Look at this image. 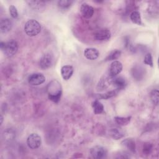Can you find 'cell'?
<instances>
[{"label": "cell", "mask_w": 159, "mask_h": 159, "mask_svg": "<svg viewBox=\"0 0 159 159\" xmlns=\"http://www.w3.org/2000/svg\"><path fill=\"white\" fill-rule=\"evenodd\" d=\"M118 91H119V90L116 89L114 90L108 91V92H107L106 93H104V94H98V98H100V99H109V98L115 96L118 93Z\"/></svg>", "instance_id": "24"}, {"label": "cell", "mask_w": 159, "mask_h": 159, "mask_svg": "<svg viewBox=\"0 0 159 159\" xmlns=\"http://www.w3.org/2000/svg\"><path fill=\"white\" fill-rule=\"evenodd\" d=\"M73 1L71 0H61L58 1V6L61 9H67L70 7L73 3Z\"/></svg>", "instance_id": "25"}, {"label": "cell", "mask_w": 159, "mask_h": 159, "mask_svg": "<svg viewBox=\"0 0 159 159\" xmlns=\"http://www.w3.org/2000/svg\"><path fill=\"white\" fill-rule=\"evenodd\" d=\"M12 27V22L8 18L1 19L0 22V30L2 33H7L9 32Z\"/></svg>", "instance_id": "12"}, {"label": "cell", "mask_w": 159, "mask_h": 159, "mask_svg": "<svg viewBox=\"0 0 159 159\" xmlns=\"http://www.w3.org/2000/svg\"><path fill=\"white\" fill-rule=\"evenodd\" d=\"M130 19L133 23L139 25H143L140 13L139 11H132L130 14Z\"/></svg>", "instance_id": "17"}, {"label": "cell", "mask_w": 159, "mask_h": 159, "mask_svg": "<svg viewBox=\"0 0 159 159\" xmlns=\"http://www.w3.org/2000/svg\"><path fill=\"white\" fill-rule=\"evenodd\" d=\"M80 11L83 17L86 19L91 18L93 16L94 12V8L91 6L86 2H83L81 4Z\"/></svg>", "instance_id": "10"}, {"label": "cell", "mask_w": 159, "mask_h": 159, "mask_svg": "<svg viewBox=\"0 0 159 159\" xmlns=\"http://www.w3.org/2000/svg\"><path fill=\"white\" fill-rule=\"evenodd\" d=\"M9 11L11 16L12 18L16 19V18H17L18 17V12H17V8L14 5H11L9 6Z\"/></svg>", "instance_id": "29"}, {"label": "cell", "mask_w": 159, "mask_h": 159, "mask_svg": "<svg viewBox=\"0 0 159 159\" xmlns=\"http://www.w3.org/2000/svg\"><path fill=\"white\" fill-rule=\"evenodd\" d=\"M111 137L114 140H119L124 136V134L120 129L113 128L109 130Z\"/></svg>", "instance_id": "18"}, {"label": "cell", "mask_w": 159, "mask_h": 159, "mask_svg": "<svg viewBox=\"0 0 159 159\" xmlns=\"http://www.w3.org/2000/svg\"><path fill=\"white\" fill-rule=\"evenodd\" d=\"M2 120H3V117H2V115H1V124L2 123Z\"/></svg>", "instance_id": "30"}, {"label": "cell", "mask_w": 159, "mask_h": 159, "mask_svg": "<svg viewBox=\"0 0 159 159\" xmlns=\"http://www.w3.org/2000/svg\"><path fill=\"white\" fill-rule=\"evenodd\" d=\"M114 120L120 126H125L129 124L131 120V116L127 117H114Z\"/></svg>", "instance_id": "20"}, {"label": "cell", "mask_w": 159, "mask_h": 159, "mask_svg": "<svg viewBox=\"0 0 159 159\" xmlns=\"http://www.w3.org/2000/svg\"><path fill=\"white\" fill-rule=\"evenodd\" d=\"M143 63L147 65H149L151 67L153 66V58L152 54L150 53H148L145 55Z\"/></svg>", "instance_id": "28"}, {"label": "cell", "mask_w": 159, "mask_h": 159, "mask_svg": "<svg viewBox=\"0 0 159 159\" xmlns=\"http://www.w3.org/2000/svg\"><path fill=\"white\" fill-rule=\"evenodd\" d=\"M111 84H114L116 86V89L119 91L125 87L127 83L125 78L122 76H115L112 78Z\"/></svg>", "instance_id": "15"}, {"label": "cell", "mask_w": 159, "mask_h": 159, "mask_svg": "<svg viewBox=\"0 0 159 159\" xmlns=\"http://www.w3.org/2000/svg\"><path fill=\"white\" fill-rule=\"evenodd\" d=\"M27 2L30 7L35 10H40L45 5V1H28Z\"/></svg>", "instance_id": "19"}, {"label": "cell", "mask_w": 159, "mask_h": 159, "mask_svg": "<svg viewBox=\"0 0 159 159\" xmlns=\"http://www.w3.org/2000/svg\"><path fill=\"white\" fill-rule=\"evenodd\" d=\"M74 69L71 65H64L61 68V75L63 80H69L73 74Z\"/></svg>", "instance_id": "14"}, {"label": "cell", "mask_w": 159, "mask_h": 159, "mask_svg": "<svg viewBox=\"0 0 159 159\" xmlns=\"http://www.w3.org/2000/svg\"><path fill=\"white\" fill-rule=\"evenodd\" d=\"M90 153L93 158L101 159L106 157L107 154V150L101 145H95L90 149Z\"/></svg>", "instance_id": "6"}, {"label": "cell", "mask_w": 159, "mask_h": 159, "mask_svg": "<svg viewBox=\"0 0 159 159\" xmlns=\"http://www.w3.org/2000/svg\"><path fill=\"white\" fill-rule=\"evenodd\" d=\"M48 99L53 102H58L62 95V89L60 83L56 80L51 81L47 86Z\"/></svg>", "instance_id": "1"}, {"label": "cell", "mask_w": 159, "mask_h": 159, "mask_svg": "<svg viewBox=\"0 0 159 159\" xmlns=\"http://www.w3.org/2000/svg\"><path fill=\"white\" fill-rule=\"evenodd\" d=\"M112 79V78H111L108 73L107 75H104L99 80V81L97 84L96 88L98 89V90L102 91V90L106 89L110 85V84H111Z\"/></svg>", "instance_id": "11"}, {"label": "cell", "mask_w": 159, "mask_h": 159, "mask_svg": "<svg viewBox=\"0 0 159 159\" xmlns=\"http://www.w3.org/2000/svg\"><path fill=\"white\" fill-rule=\"evenodd\" d=\"M1 50L8 57L14 56L17 52L18 43L15 40H10L6 42H1L0 43Z\"/></svg>", "instance_id": "2"}, {"label": "cell", "mask_w": 159, "mask_h": 159, "mask_svg": "<svg viewBox=\"0 0 159 159\" xmlns=\"http://www.w3.org/2000/svg\"><path fill=\"white\" fill-rule=\"evenodd\" d=\"M120 55H121V51L117 49H115L109 53V54L105 58V61L115 60L118 58H119Z\"/></svg>", "instance_id": "22"}, {"label": "cell", "mask_w": 159, "mask_h": 159, "mask_svg": "<svg viewBox=\"0 0 159 159\" xmlns=\"http://www.w3.org/2000/svg\"><path fill=\"white\" fill-rule=\"evenodd\" d=\"M92 107L94 114H101L104 111V106L98 100H95L92 102Z\"/></svg>", "instance_id": "21"}, {"label": "cell", "mask_w": 159, "mask_h": 159, "mask_svg": "<svg viewBox=\"0 0 159 159\" xmlns=\"http://www.w3.org/2000/svg\"><path fill=\"white\" fill-rule=\"evenodd\" d=\"M93 37L97 41H107L111 39V32L108 29H101L94 33Z\"/></svg>", "instance_id": "5"}, {"label": "cell", "mask_w": 159, "mask_h": 159, "mask_svg": "<svg viewBox=\"0 0 159 159\" xmlns=\"http://www.w3.org/2000/svg\"><path fill=\"white\" fill-rule=\"evenodd\" d=\"M24 29L25 34L28 36L34 37L40 32L41 25L37 20L30 19L25 22Z\"/></svg>", "instance_id": "3"}, {"label": "cell", "mask_w": 159, "mask_h": 159, "mask_svg": "<svg viewBox=\"0 0 159 159\" xmlns=\"http://www.w3.org/2000/svg\"><path fill=\"white\" fill-rule=\"evenodd\" d=\"M99 55V51L95 48H87L84 51V56L88 60H94Z\"/></svg>", "instance_id": "13"}, {"label": "cell", "mask_w": 159, "mask_h": 159, "mask_svg": "<svg viewBox=\"0 0 159 159\" xmlns=\"http://www.w3.org/2000/svg\"><path fill=\"white\" fill-rule=\"evenodd\" d=\"M121 145L125 147L127 149H128L131 152H135V143L134 139L131 138H128L123 140L121 142Z\"/></svg>", "instance_id": "16"}, {"label": "cell", "mask_w": 159, "mask_h": 159, "mask_svg": "<svg viewBox=\"0 0 159 159\" xmlns=\"http://www.w3.org/2000/svg\"><path fill=\"white\" fill-rule=\"evenodd\" d=\"M42 143V140L40 135L37 134H31L27 139V146L30 149L38 148Z\"/></svg>", "instance_id": "4"}, {"label": "cell", "mask_w": 159, "mask_h": 159, "mask_svg": "<svg viewBox=\"0 0 159 159\" xmlns=\"http://www.w3.org/2000/svg\"><path fill=\"white\" fill-rule=\"evenodd\" d=\"M3 135L4 137V139H6V140H13L16 137L15 132L12 129H6L4 131Z\"/></svg>", "instance_id": "26"}, {"label": "cell", "mask_w": 159, "mask_h": 159, "mask_svg": "<svg viewBox=\"0 0 159 159\" xmlns=\"http://www.w3.org/2000/svg\"><path fill=\"white\" fill-rule=\"evenodd\" d=\"M150 99L153 104L155 105H158L159 101V92L158 89H153L150 93Z\"/></svg>", "instance_id": "23"}, {"label": "cell", "mask_w": 159, "mask_h": 159, "mask_svg": "<svg viewBox=\"0 0 159 159\" xmlns=\"http://www.w3.org/2000/svg\"><path fill=\"white\" fill-rule=\"evenodd\" d=\"M122 70V64L120 61L114 60L110 65L108 74L111 78H114L119 75Z\"/></svg>", "instance_id": "9"}, {"label": "cell", "mask_w": 159, "mask_h": 159, "mask_svg": "<svg viewBox=\"0 0 159 159\" xmlns=\"http://www.w3.org/2000/svg\"><path fill=\"white\" fill-rule=\"evenodd\" d=\"M45 81V76L40 73L31 74L28 77V82L32 86H38L43 83Z\"/></svg>", "instance_id": "7"}, {"label": "cell", "mask_w": 159, "mask_h": 159, "mask_svg": "<svg viewBox=\"0 0 159 159\" xmlns=\"http://www.w3.org/2000/svg\"><path fill=\"white\" fill-rule=\"evenodd\" d=\"M152 148H153L152 144L150 142H146L143 144V152L145 155H149L152 152Z\"/></svg>", "instance_id": "27"}, {"label": "cell", "mask_w": 159, "mask_h": 159, "mask_svg": "<svg viewBox=\"0 0 159 159\" xmlns=\"http://www.w3.org/2000/svg\"><path fill=\"white\" fill-rule=\"evenodd\" d=\"M53 63V56L49 53H44L39 61V66L42 69L46 70L50 68Z\"/></svg>", "instance_id": "8"}]
</instances>
